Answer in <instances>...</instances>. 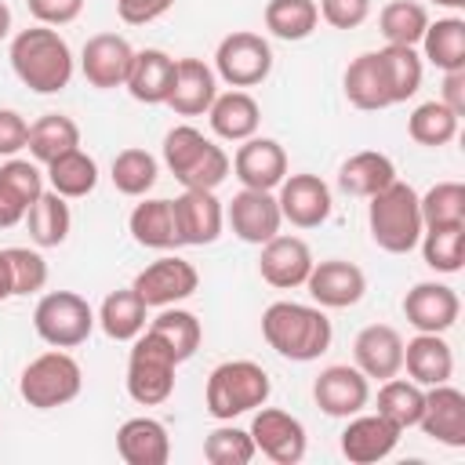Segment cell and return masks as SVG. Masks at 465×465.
Segmentation results:
<instances>
[{
  "label": "cell",
  "mask_w": 465,
  "mask_h": 465,
  "mask_svg": "<svg viewBox=\"0 0 465 465\" xmlns=\"http://www.w3.org/2000/svg\"><path fill=\"white\" fill-rule=\"evenodd\" d=\"M163 163L182 189H218L232 171L229 153L193 124H178L163 134Z\"/></svg>",
  "instance_id": "cell-3"
},
{
  "label": "cell",
  "mask_w": 465,
  "mask_h": 465,
  "mask_svg": "<svg viewBox=\"0 0 465 465\" xmlns=\"http://www.w3.org/2000/svg\"><path fill=\"white\" fill-rule=\"evenodd\" d=\"M262 22H265L269 36L298 44V40L316 33L320 7H316V0H269L265 11H262Z\"/></svg>",
  "instance_id": "cell-36"
},
{
  "label": "cell",
  "mask_w": 465,
  "mask_h": 465,
  "mask_svg": "<svg viewBox=\"0 0 465 465\" xmlns=\"http://www.w3.org/2000/svg\"><path fill=\"white\" fill-rule=\"evenodd\" d=\"M421 203V222L425 225H461L465 222V185L461 182H436Z\"/></svg>",
  "instance_id": "cell-47"
},
{
  "label": "cell",
  "mask_w": 465,
  "mask_h": 465,
  "mask_svg": "<svg viewBox=\"0 0 465 465\" xmlns=\"http://www.w3.org/2000/svg\"><path fill=\"white\" fill-rule=\"evenodd\" d=\"M4 254H7V265H11L15 298H25V294L44 291V283H47V262H44L40 251H29V247H4Z\"/></svg>",
  "instance_id": "cell-48"
},
{
  "label": "cell",
  "mask_w": 465,
  "mask_h": 465,
  "mask_svg": "<svg viewBox=\"0 0 465 465\" xmlns=\"http://www.w3.org/2000/svg\"><path fill=\"white\" fill-rule=\"evenodd\" d=\"M218 94V76L203 58H174V87L163 105L178 116H203Z\"/></svg>",
  "instance_id": "cell-25"
},
{
  "label": "cell",
  "mask_w": 465,
  "mask_h": 465,
  "mask_svg": "<svg viewBox=\"0 0 465 465\" xmlns=\"http://www.w3.org/2000/svg\"><path fill=\"white\" fill-rule=\"evenodd\" d=\"M367 229L385 254H411L425 229L414 185L396 178L381 193L367 196Z\"/></svg>",
  "instance_id": "cell-4"
},
{
  "label": "cell",
  "mask_w": 465,
  "mask_h": 465,
  "mask_svg": "<svg viewBox=\"0 0 465 465\" xmlns=\"http://www.w3.org/2000/svg\"><path fill=\"white\" fill-rule=\"evenodd\" d=\"M7 58H11L15 76L29 91H36V94H58V91H65L69 80H73V69H76L65 36L58 29H51V25H40V22L11 36Z\"/></svg>",
  "instance_id": "cell-1"
},
{
  "label": "cell",
  "mask_w": 465,
  "mask_h": 465,
  "mask_svg": "<svg viewBox=\"0 0 465 465\" xmlns=\"http://www.w3.org/2000/svg\"><path fill=\"white\" fill-rule=\"evenodd\" d=\"M312 269V251L302 236H283L276 232L272 240L262 243V254H258V272L269 287L276 291H294V287H305V276Z\"/></svg>",
  "instance_id": "cell-19"
},
{
  "label": "cell",
  "mask_w": 465,
  "mask_h": 465,
  "mask_svg": "<svg viewBox=\"0 0 465 465\" xmlns=\"http://www.w3.org/2000/svg\"><path fill=\"white\" fill-rule=\"evenodd\" d=\"M458 120H461L458 113H450L440 98H432V102H421L407 116V134L418 145H425V149H440V145H447V142L458 138Z\"/></svg>",
  "instance_id": "cell-43"
},
{
  "label": "cell",
  "mask_w": 465,
  "mask_h": 465,
  "mask_svg": "<svg viewBox=\"0 0 465 465\" xmlns=\"http://www.w3.org/2000/svg\"><path fill=\"white\" fill-rule=\"evenodd\" d=\"M247 432H251L254 447H258L269 461H276V465H298V461L305 458V447H309L305 425H302L294 414L280 411V407H265V403H262V407L254 411Z\"/></svg>",
  "instance_id": "cell-13"
},
{
  "label": "cell",
  "mask_w": 465,
  "mask_h": 465,
  "mask_svg": "<svg viewBox=\"0 0 465 465\" xmlns=\"http://www.w3.org/2000/svg\"><path fill=\"white\" fill-rule=\"evenodd\" d=\"M127 229H131V240L138 247H149V251H171V247H178L171 200H145L142 196V203H134V211L127 218Z\"/></svg>",
  "instance_id": "cell-33"
},
{
  "label": "cell",
  "mask_w": 465,
  "mask_h": 465,
  "mask_svg": "<svg viewBox=\"0 0 465 465\" xmlns=\"http://www.w3.org/2000/svg\"><path fill=\"white\" fill-rule=\"evenodd\" d=\"M25 149H29V156H33L36 163L47 167V163L58 160L62 153L80 149V127H76V120L65 116V113H44L40 120L29 124V142H25Z\"/></svg>",
  "instance_id": "cell-34"
},
{
  "label": "cell",
  "mask_w": 465,
  "mask_h": 465,
  "mask_svg": "<svg viewBox=\"0 0 465 465\" xmlns=\"http://www.w3.org/2000/svg\"><path fill=\"white\" fill-rule=\"evenodd\" d=\"M40 193H44L40 167L29 160L7 156V163H0V229L25 222L29 207L36 203Z\"/></svg>",
  "instance_id": "cell-24"
},
{
  "label": "cell",
  "mask_w": 465,
  "mask_h": 465,
  "mask_svg": "<svg viewBox=\"0 0 465 465\" xmlns=\"http://www.w3.org/2000/svg\"><path fill=\"white\" fill-rule=\"evenodd\" d=\"M232 174L240 178L243 189H265V193H272L287 178V153H283V145L276 138L251 134L232 153Z\"/></svg>",
  "instance_id": "cell-22"
},
{
  "label": "cell",
  "mask_w": 465,
  "mask_h": 465,
  "mask_svg": "<svg viewBox=\"0 0 465 465\" xmlns=\"http://www.w3.org/2000/svg\"><path fill=\"white\" fill-rule=\"evenodd\" d=\"M421 258L432 272H461L465 265V222L461 225H425L421 229Z\"/></svg>",
  "instance_id": "cell-39"
},
{
  "label": "cell",
  "mask_w": 465,
  "mask_h": 465,
  "mask_svg": "<svg viewBox=\"0 0 465 465\" xmlns=\"http://www.w3.org/2000/svg\"><path fill=\"white\" fill-rule=\"evenodd\" d=\"M207 120H211L214 138H222V142H247L251 134H258L262 105L247 91L232 87L225 94H214V102L207 109Z\"/></svg>",
  "instance_id": "cell-30"
},
{
  "label": "cell",
  "mask_w": 465,
  "mask_h": 465,
  "mask_svg": "<svg viewBox=\"0 0 465 465\" xmlns=\"http://www.w3.org/2000/svg\"><path fill=\"white\" fill-rule=\"evenodd\" d=\"M403 316L414 331L421 334H443L458 323L461 316V298L450 283L440 280H421L403 294Z\"/></svg>",
  "instance_id": "cell-16"
},
{
  "label": "cell",
  "mask_w": 465,
  "mask_h": 465,
  "mask_svg": "<svg viewBox=\"0 0 465 465\" xmlns=\"http://www.w3.org/2000/svg\"><path fill=\"white\" fill-rule=\"evenodd\" d=\"M109 178H113L116 193H124V196H145L156 185V178H160V163H156L153 153L131 145V149H120L113 156Z\"/></svg>",
  "instance_id": "cell-44"
},
{
  "label": "cell",
  "mask_w": 465,
  "mask_h": 465,
  "mask_svg": "<svg viewBox=\"0 0 465 465\" xmlns=\"http://www.w3.org/2000/svg\"><path fill=\"white\" fill-rule=\"evenodd\" d=\"M440 102L465 116V69H454V73H443V91H440Z\"/></svg>",
  "instance_id": "cell-53"
},
{
  "label": "cell",
  "mask_w": 465,
  "mask_h": 465,
  "mask_svg": "<svg viewBox=\"0 0 465 465\" xmlns=\"http://www.w3.org/2000/svg\"><path fill=\"white\" fill-rule=\"evenodd\" d=\"M174 371H178V356L160 334L145 327L131 341V352H127V396L138 407L167 403L174 392Z\"/></svg>",
  "instance_id": "cell-6"
},
{
  "label": "cell",
  "mask_w": 465,
  "mask_h": 465,
  "mask_svg": "<svg viewBox=\"0 0 465 465\" xmlns=\"http://www.w3.org/2000/svg\"><path fill=\"white\" fill-rule=\"evenodd\" d=\"M421 58H429L440 73L465 69V18H436L421 33Z\"/></svg>",
  "instance_id": "cell-35"
},
{
  "label": "cell",
  "mask_w": 465,
  "mask_h": 465,
  "mask_svg": "<svg viewBox=\"0 0 465 465\" xmlns=\"http://www.w3.org/2000/svg\"><path fill=\"white\" fill-rule=\"evenodd\" d=\"M134 47L120 33H94L80 51V73L98 91H116L127 84Z\"/></svg>",
  "instance_id": "cell-17"
},
{
  "label": "cell",
  "mask_w": 465,
  "mask_h": 465,
  "mask_svg": "<svg viewBox=\"0 0 465 465\" xmlns=\"http://www.w3.org/2000/svg\"><path fill=\"white\" fill-rule=\"evenodd\" d=\"M131 287L138 291V298H142L149 309H167V305H178V302H185V298L196 294L200 272L193 269V262H185V258H178V254H163V258L149 262V265L134 276Z\"/></svg>",
  "instance_id": "cell-10"
},
{
  "label": "cell",
  "mask_w": 465,
  "mask_h": 465,
  "mask_svg": "<svg viewBox=\"0 0 465 465\" xmlns=\"http://www.w3.org/2000/svg\"><path fill=\"white\" fill-rule=\"evenodd\" d=\"M378 414L389 418L396 429H414L418 418H421V407H425V389L411 378H385L381 389H378Z\"/></svg>",
  "instance_id": "cell-40"
},
{
  "label": "cell",
  "mask_w": 465,
  "mask_h": 465,
  "mask_svg": "<svg viewBox=\"0 0 465 465\" xmlns=\"http://www.w3.org/2000/svg\"><path fill=\"white\" fill-rule=\"evenodd\" d=\"M403 367H407V378L418 381L421 389L443 385L454 374V352H450L443 334H421L418 331L411 341H403Z\"/></svg>",
  "instance_id": "cell-29"
},
{
  "label": "cell",
  "mask_w": 465,
  "mask_h": 465,
  "mask_svg": "<svg viewBox=\"0 0 465 465\" xmlns=\"http://www.w3.org/2000/svg\"><path fill=\"white\" fill-rule=\"evenodd\" d=\"M272 73V47L262 33L236 29L218 40L214 47V76L229 87H258Z\"/></svg>",
  "instance_id": "cell-9"
},
{
  "label": "cell",
  "mask_w": 465,
  "mask_h": 465,
  "mask_svg": "<svg viewBox=\"0 0 465 465\" xmlns=\"http://www.w3.org/2000/svg\"><path fill=\"white\" fill-rule=\"evenodd\" d=\"M378 54H381V65H385V76H389L392 105L414 98L418 87H421V73H425L421 69V54L414 47H392V44H385Z\"/></svg>",
  "instance_id": "cell-45"
},
{
  "label": "cell",
  "mask_w": 465,
  "mask_h": 465,
  "mask_svg": "<svg viewBox=\"0 0 465 465\" xmlns=\"http://www.w3.org/2000/svg\"><path fill=\"white\" fill-rule=\"evenodd\" d=\"M98 327L105 338L113 341H134L142 331H145V320H149V305L138 298L134 287H120V291H109L94 312Z\"/></svg>",
  "instance_id": "cell-31"
},
{
  "label": "cell",
  "mask_w": 465,
  "mask_h": 465,
  "mask_svg": "<svg viewBox=\"0 0 465 465\" xmlns=\"http://www.w3.org/2000/svg\"><path fill=\"white\" fill-rule=\"evenodd\" d=\"M254 454H258V447H254L251 432L247 429H236L232 421H222L203 440V458L211 465H247Z\"/></svg>",
  "instance_id": "cell-46"
},
{
  "label": "cell",
  "mask_w": 465,
  "mask_h": 465,
  "mask_svg": "<svg viewBox=\"0 0 465 465\" xmlns=\"http://www.w3.org/2000/svg\"><path fill=\"white\" fill-rule=\"evenodd\" d=\"M312 400L327 418H352L371 403V378L360 367L331 363L316 374Z\"/></svg>",
  "instance_id": "cell-14"
},
{
  "label": "cell",
  "mask_w": 465,
  "mask_h": 465,
  "mask_svg": "<svg viewBox=\"0 0 465 465\" xmlns=\"http://www.w3.org/2000/svg\"><path fill=\"white\" fill-rule=\"evenodd\" d=\"M116 450L127 465H167L171 458V436L167 425L142 414V418H127L116 429Z\"/></svg>",
  "instance_id": "cell-27"
},
{
  "label": "cell",
  "mask_w": 465,
  "mask_h": 465,
  "mask_svg": "<svg viewBox=\"0 0 465 465\" xmlns=\"http://www.w3.org/2000/svg\"><path fill=\"white\" fill-rule=\"evenodd\" d=\"M349 425L341 429V454L352 461V465H374L381 458H389L403 436V429H396L389 418H381L378 411L374 414H352L345 418Z\"/></svg>",
  "instance_id": "cell-21"
},
{
  "label": "cell",
  "mask_w": 465,
  "mask_h": 465,
  "mask_svg": "<svg viewBox=\"0 0 465 465\" xmlns=\"http://www.w3.org/2000/svg\"><path fill=\"white\" fill-rule=\"evenodd\" d=\"M94 309L76 291H47L33 309V331L51 349H76L94 331Z\"/></svg>",
  "instance_id": "cell-8"
},
{
  "label": "cell",
  "mask_w": 465,
  "mask_h": 465,
  "mask_svg": "<svg viewBox=\"0 0 465 465\" xmlns=\"http://www.w3.org/2000/svg\"><path fill=\"white\" fill-rule=\"evenodd\" d=\"M15 298V287H11V265H7V254L0 251V302Z\"/></svg>",
  "instance_id": "cell-54"
},
{
  "label": "cell",
  "mask_w": 465,
  "mask_h": 465,
  "mask_svg": "<svg viewBox=\"0 0 465 465\" xmlns=\"http://www.w3.org/2000/svg\"><path fill=\"white\" fill-rule=\"evenodd\" d=\"M84 389V371L80 363L65 352V349H47L36 360L25 363L22 378H18V396L33 407V411H54L65 407L80 396Z\"/></svg>",
  "instance_id": "cell-7"
},
{
  "label": "cell",
  "mask_w": 465,
  "mask_h": 465,
  "mask_svg": "<svg viewBox=\"0 0 465 465\" xmlns=\"http://www.w3.org/2000/svg\"><path fill=\"white\" fill-rule=\"evenodd\" d=\"M149 331H153V334H160V338L171 345V352L178 356V363L193 360V356H196V349H200V341H203V327H200L196 312L178 309V305L160 309V312H156V320H149Z\"/></svg>",
  "instance_id": "cell-42"
},
{
  "label": "cell",
  "mask_w": 465,
  "mask_h": 465,
  "mask_svg": "<svg viewBox=\"0 0 465 465\" xmlns=\"http://www.w3.org/2000/svg\"><path fill=\"white\" fill-rule=\"evenodd\" d=\"M262 338L276 356L291 363H312L331 349L334 327L320 305L272 302L262 312Z\"/></svg>",
  "instance_id": "cell-2"
},
{
  "label": "cell",
  "mask_w": 465,
  "mask_h": 465,
  "mask_svg": "<svg viewBox=\"0 0 465 465\" xmlns=\"http://www.w3.org/2000/svg\"><path fill=\"white\" fill-rule=\"evenodd\" d=\"M171 211L178 247H207L225 229V203L214 196V189H182V196L171 200Z\"/></svg>",
  "instance_id": "cell-12"
},
{
  "label": "cell",
  "mask_w": 465,
  "mask_h": 465,
  "mask_svg": "<svg viewBox=\"0 0 465 465\" xmlns=\"http://www.w3.org/2000/svg\"><path fill=\"white\" fill-rule=\"evenodd\" d=\"M174 7V0H116V15L127 25H149L156 18H163Z\"/></svg>",
  "instance_id": "cell-52"
},
{
  "label": "cell",
  "mask_w": 465,
  "mask_h": 465,
  "mask_svg": "<svg viewBox=\"0 0 465 465\" xmlns=\"http://www.w3.org/2000/svg\"><path fill=\"white\" fill-rule=\"evenodd\" d=\"M389 182H396V163L378 149H360L338 167V189L360 200L381 193Z\"/></svg>",
  "instance_id": "cell-32"
},
{
  "label": "cell",
  "mask_w": 465,
  "mask_h": 465,
  "mask_svg": "<svg viewBox=\"0 0 465 465\" xmlns=\"http://www.w3.org/2000/svg\"><path fill=\"white\" fill-rule=\"evenodd\" d=\"M418 429L443 443V447H465V392L454 389L450 381L443 385H429L425 389V407L418 418Z\"/></svg>",
  "instance_id": "cell-20"
},
{
  "label": "cell",
  "mask_w": 465,
  "mask_h": 465,
  "mask_svg": "<svg viewBox=\"0 0 465 465\" xmlns=\"http://www.w3.org/2000/svg\"><path fill=\"white\" fill-rule=\"evenodd\" d=\"M316 7L331 29H356L371 15V0H320Z\"/></svg>",
  "instance_id": "cell-49"
},
{
  "label": "cell",
  "mask_w": 465,
  "mask_h": 465,
  "mask_svg": "<svg viewBox=\"0 0 465 465\" xmlns=\"http://www.w3.org/2000/svg\"><path fill=\"white\" fill-rule=\"evenodd\" d=\"M25 4H29V15L40 25H51V29L76 22L80 11H84V0H25Z\"/></svg>",
  "instance_id": "cell-50"
},
{
  "label": "cell",
  "mask_w": 465,
  "mask_h": 465,
  "mask_svg": "<svg viewBox=\"0 0 465 465\" xmlns=\"http://www.w3.org/2000/svg\"><path fill=\"white\" fill-rule=\"evenodd\" d=\"M272 396V381L269 371L254 360H225L207 374V389H203V407L211 418L218 421H232L240 414L258 411L262 403H269Z\"/></svg>",
  "instance_id": "cell-5"
},
{
  "label": "cell",
  "mask_w": 465,
  "mask_h": 465,
  "mask_svg": "<svg viewBox=\"0 0 465 465\" xmlns=\"http://www.w3.org/2000/svg\"><path fill=\"white\" fill-rule=\"evenodd\" d=\"M341 91H345L349 105H356V109H363V113L389 109V105H392V91H389V76H385L381 54H378V51L356 54V58L345 65Z\"/></svg>",
  "instance_id": "cell-26"
},
{
  "label": "cell",
  "mask_w": 465,
  "mask_h": 465,
  "mask_svg": "<svg viewBox=\"0 0 465 465\" xmlns=\"http://www.w3.org/2000/svg\"><path fill=\"white\" fill-rule=\"evenodd\" d=\"M429 25V11L418 0H389L378 15V33L392 47H418Z\"/></svg>",
  "instance_id": "cell-41"
},
{
  "label": "cell",
  "mask_w": 465,
  "mask_h": 465,
  "mask_svg": "<svg viewBox=\"0 0 465 465\" xmlns=\"http://www.w3.org/2000/svg\"><path fill=\"white\" fill-rule=\"evenodd\" d=\"M29 142V124L18 109H0V156H18Z\"/></svg>",
  "instance_id": "cell-51"
},
{
  "label": "cell",
  "mask_w": 465,
  "mask_h": 465,
  "mask_svg": "<svg viewBox=\"0 0 465 465\" xmlns=\"http://www.w3.org/2000/svg\"><path fill=\"white\" fill-rule=\"evenodd\" d=\"M436 7H447V11H458V7H465V0H432Z\"/></svg>",
  "instance_id": "cell-56"
},
{
  "label": "cell",
  "mask_w": 465,
  "mask_h": 465,
  "mask_svg": "<svg viewBox=\"0 0 465 465\" xmlns=\"http://www.w3.org/2000/svg\"><path fill=\"white\" fill-rule=\"evenodd\" d=\"M7 33H11V7L0 0V40H7Z\"/></svg>",
  "instance_id": "cell-55"
},
{
  "label": "cell",
  "mask_w": 465,
  "mask_h": 465,
  "mask_svg": "<svg viewBox=\"0 0 465 465\" xmlns=\"http://www.w3.org/2000/svg\"><path fill=\"white\" fill-rule=\"evenodd\" d=\"M276 203H280L283 222H291L294 229H320L334 211L331 185L320 174H309V171L287 174L276 185Z\"/></svg>",
  "instance_id": "cell-11"
},
{
  "label": "cell",
  "mask_w": 465,
  "mask_h": 465,
  "mask_svg": "<svg viewBox=\"0 0 465 465\" xmlns=\"http://www.w3.org/2000/svg\"><path fill=\"white\" fill-rule=\"evenodd\" d=\"M127 94L134 102H145V105H163L171 87H174V58L160 47H145V51H134V62H131V73H127Z\"/></svg>",
  "instance_id": "cell-28"
},
{
  "label": "cell",
  "mask_w": 465,
  "mask_h": 465,
  "mask_svg": "<svg viewBox=\"0 0 465 465\" xmlns=\"http://www.w3.org/2000/svg\"><path fill=\"white\" fill-rule=\"evenodd\" d=\"M225 225L232 229L236 240L262 247V243L272 240V236L280 232V225H283L276 193H265V189H240V193L225 203Z\"/></svg>",
  "instance_id": "cell-15"
},
{
  "label": "cell",
  "mask_w": 465,
  "mask_h": 465,
  "mask_svg": "<svg viewBox=\"0 0 465 465\" xmlns=\"http://www.w3.org/2000/svg\"><path fill=\"white\" fill-rule=\"evenodd\" d=\"M352 367H360L367 378H396L403 371V334L389 323H371L352 341Z\"/></svg>",
  "instance_id": "cell-23"
},
{
  "label": "cell",
  "mask_w": 465,
  "mask_h": 465,
  "mask_svg": "<svg viewBox=\"0 0 465 465\" xmlns=\"http://www.w3.org/2000/svg\"><path fill=\"white\" fill-rule=\"evenodd\" d=\"M47 185L58 196H65V200H80V196L94 193V185H98V163H94V156H87L84 149L62 153L58 160L47 163Z\"/></svg>",
  "instance_id": "cell-38"
},
{
  "label": "cell",
  "mask_w": 465,
  "mask_h": 465,
  "mask_svg": "<svg viewBox=\"0 0 465 465\" xmlns=\"http://www.w3.org/2000/svg\"><path fill=\"white\" fill-rule=\"evenodd\" d=\"M25 229H29V240L36 247H58V243H65V236L73 229V214H69L65 196H58L54 189L51 193L44 189L36 196V203L29 207V214H25Z\"/></svg>",
  "instance_id": "cell-37"
},
{
  "label": "cell",
  "mask_w": 465,
  "mask_h": 465,
  "mask_svg": "<svg viewBox=\"0 0 465 465\" xmlns=\"http://www.w3.org/2000/svg\"><path fill=\"white\" fill-rule=\"evenodd\" d=\"M305 291L320 309H349L367 294V276L360 265L345 258H327V262H312L305 276Z\"/></svg>",
  "instance_id": "cell-18"
}]
</instances>
